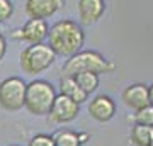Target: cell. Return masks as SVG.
<instances>
[{
  "instance_id": "obj_15",
  "label": "cell",
  "mask_w": 153,
  "mask_h": 146,
  "mask_svg": "<svg viewBox=\"0 0 153 146\" xmlns=\"http://www.w3.org/2000/svg\"><path fill=\"white\" fill-rule=\"evenodd\" d=\"M53 141H55V146H82L78 133L70 129H58L53 134Z\"/></svg>"
},
{
  "instance_id": "obj_23",
  "label": "cell",
  "mask_w": 153,
  "mask_h": 146,
  "mask_svg": "<svg viewBox=\"0 0 153 146\" xmlns=\"http://www.w3.org/2000/svg\"><path fill=\"white\" fill-rule=\"evenodd\" d=\"M150 146H153V143H152V145H150Z\"/></svg>"
},
{
  "instance_id": "obj_13",
  "label": "cell",
  "mask_w": 153,
  "mask_h": 146,
  "mask_svg": "<svg viewBox=\"0 0 153 146\" xmlns=\"http://www.w3.org/2000/svg\"><path fill=\"white\" fill-rule=\"evenodd\" d=\"M129 139L134 146H150L153 143V126L133 124Z\"/></svg>"
},
{
  "instance_id": "obj_16",
  "label": "cell",
  "mask_w": 153,
  "mask_h": 146,
  "mask_svg": "<svg viewBox=\"0 0 153 146\" xmlns=\"http://www.w3.org/2000/svg\"><path fill=\"white\" fill-rule=\"evenodd\" d=\"M133 121L134 124H145V126H153V105H146V107L134 110L133 114Z\"/></svg>"
},
{
  "instance_id": "obj_24",
  "label": "cell",
  "mask_w": 153,
  "mask_h": 146,
  "mask_svg": "<svg viewBox=\"0 0 153 146\" xmlns=\"http://www.w3.org/2000/svg\"><path fill=\"white\" fill-rule=\"evenodd\" d=\"M12 146H17V145H12Z\"/></svg>"
},
{
  "instance_id": "obj_4",
  "label": "cell",
  "mask_w": 153,
  "mask_h": 146,
  "mask_svg": "<svg viewBox=\"0 0 153 146\" xmlns=\"http://www.w3.org/2000/svg\"><path fill=\"white\" fill-rule=\"evenodd\" d=\"M56 95L58 93H56L53 83H49L48 80H33L27 83L24 107L33 116H48Z\"/></svg>"
},
{
  "instance_id": "obj_7",
  "label": "cell",
  "mask_w": 153,
  "mask_h": 146,
  "mask_svg": "<svg viewBox=\"0 0 153 146\" xmlns=\"http://www.w3.org/2000/svg\"><path fill=\"white\" fill-rule=\"evenodd\" d=\"M80 114V105L63 93H58L48 112V121L53 124H68Z\"/></svg>"
},
{
  "instance_id": "obj_17",
  "label": "cell",
  "mask_w": 153,
  "mask_h": 146,
  "mask_svg": "<svg viewBox=\"0 0 153 146\" xmlns=\"http://www.w3.org/2000/svg\"><path fill=\"white\" fill-rule=\"evenodd\" d=\"M14 14V4L12 0H0V22L4 24L5 21H9Z\"/></svg>"
},
{
  "instance_id": "obj_3",
  "label": "cell",
  "mask_w": 153,
  "mask_h": 146,
  "mask_svg": "<svg viewBox=\"0 0 153 146\" xmlns=\"http://www.w3.org/2000/svg\"><path fill=\"white\" fill-rule=\"evenodd\" d=\"M58 54L46 43L27 44L21 51V68L27 75H39L56 61Z\"/></svg>"
},
{
  "instance_id": "obj_1",
  "label": "cell",
  "mask_w": 153,
  "mask_h": 146,
  "mask_svg": "<svg viewBox=\"0 0 153 146\" xmlns=\"http://www.w3.org/2000/svg\"><path fill=\"white\" fill-rule=\"evenodd\" d=\"M85 43V33L78 22L71 19H61L49 27L48 44L58 56L70 58L82 51Z\"/></svg>"
},
{
  "instance_id": "obj_5",
  "label": "cell",
  "mask_w": 153,
  "mask_h": 146,
  "mask_svg": "<svg viewBox=\"0 0 153 146\" xmlns=\"http://www.w3.org/2000/svg\"><path fill=\"white\" fill-rule=\"evenodd\" d=\"M27 83L19 76H9L0 82V107L9 112H17L26 105Z\"/></svg>"
},
{
  "instance_id": "obj_19",
  "label": "cell",
  "mask_w": 153,
  "mask_h": 146,
  "mask_svg": "<svg viewBox=\"0 0 153 146\" xmlns=\"http://www.w3.org/2000/svg\"><path fill=\"white\" fill-rule=\"evenodd\" d=\"M5 53H7V39H5V36H4V34L0 33V61L4 60Z\"/></svg>"
},
{
  "instance_id": "obj_20",
  "label": "cell",
  "mask_w": 153,
  "mask_h": 146,
  "mask_svg": "<svg viewBox=\"0 0 153 146\" xmlns=\"http://www.w3.org/2000/svg\"><path fill=\"white\" fill-rule=\"evenodd\" d=\"M78 138H80V143L85 145V143H88V139H90V134H88V133H78Z\"/></svg>"
},
{
  "instance_id": "obj_10",
  "label": "cell",
  "mask_w": 153,
  "mask_h": 146,
  "mask_svg": "<svg viewBox=\"0 0 153 146\" xmlns=\"http://www.w3.org/2000/svg\"><path fill=\"white\" fill-rule=\"evenodd\" d=\"M121 100L124 102L126 107L133 109V110H140V109L150 105V92H148V85L145 83H131L128 85L121 93Z\"/></svg>"
},
{
  "instance_id": "obj_2",
  "label": "cell",
  "mask_w": 153,
  "mask_h": 146,
  "mask_svg": "<svg viewBox=\"0 0 153 146\" xmlns=\"http://www.w3.org/2000/svg\"><path fill=\"white\" fill-rule=\"evenodd\" d=\"M116 70V63L107 60L104 54L92 51V49H83L76 54L70 56L61 66L60 76H75L82 71H92V73H112Z\"/></svg>"
},
{
  "instance_id": "obj_6",
  "label": "cell",
  "mask_w": 153,
  "mask_h": 146,
  "mask_svg": "<svg viewBox=\"0 0 153 146\" xmlns=\"http://www.w3.org/2000/svg\"><path fill=\"white\" fill-rule=\"evenodd\" d=\"M48 33L49 26L44 19H29L22 27L12 31L10 38L26 44H39L44 43V39H48Z\"/></svg>"
},
{
  "instance_id": "obj_9",
  "label": "cell",
  "mask_w": 153,
  "mask_h": 146,
  "mask_svg": "<svg viewBox=\"0 0 153 146\" xmlns=\"http://www.w3.org/2000/svg\"><path fill=\"white\" fill-rule=\"evenodd\" d=\"M65 7V0H26L29 19H49Z\"/></svg>"
},
{
  "instance_id": "obj_22",
  "label": "cell",
  "mask_w": 153,
  "mask_h": 146,
  "mask_svg": "<svg viewBox=\"0 0 153 146\" xmlns=\"http://www.w3.org/2000/svg\"><path fill=\"white\" fill-rule=\"evenodd\" d=\"M2 29H4V26H2V22H0V33H2Z\"/></svg>"
},
{
  "instance_id": "obj_18",
  "label": "cell",
  "mask_w": 153,
  "mask_h": 146,
  "mask_svg": "<svg viewBox=\"0 0 153 146\" xmlns=\"http://www.w3.org/2000/svg\"><path fill=\"white\" fill-rule=\"evenodd\" d=\"M27 146H55V141L49 134H36L29 139Z\"/></svg>"
},
{
  "instance_id": "obj_12",
  "label": "cell",
  "mask_w": 153,
  "mask_h": 146,
  "mask_svg": "<svg viewBox=\"0 0 153 146\" xmlns=\"http://www.w3.org/2000/svg\"><path fill=\"white\" fill-rule=\"evenodd\" d=\"M60 93L66 95L78 105H82L83 102L88 100V95L80 88V85L76 83V80L73 76H60Z\"/></svg>"
},
{
  "instance_id": "obj_14",
  "label": "cell",
  "mask_w": 153,
  "mask_h": 146,
  "mask_svg": "<svg viewBox=\"0 0 153 146\" xmlns=\"http://www.w3.org/2000/svg\"><path fill=\"white\" fill-rule=\"evenodd\" d=\"M73 78L76 80V83L80 85V88H82L87 95H90V93H94L97 90L99 82H100L99 80V75L97 73H92V71H82V73L75 75Z\"/></svg>"
},
{
  "instance_id": "obj_11",
  "label": "cell",
  "mask_w": 153,
  "mask_h": 146,
  "mask_svg": "<svg viewBox=\"0 0 153 146\" xmlns=\"http://www.w3.org/2000/svg\"><path fill=\"white\" fill-rule=\"evenodd\" d=\"M78 17L82 24H95L105 14V0H78Z\"/></svg>"
},
{
  "instance_id": "obj_21",
  "label": "cell",
  "mask_w": 153,
  "mask_h": 146,
  "mask_svg": "<svg viewBox=\"0 0 153 146\" xmlns=\"http://www.w3.org/2000/svg\"><path fill=\"white\" fill-rule=\"evenodd\" d=\"M148 92H150V104L153 105V83L152 85H148Z\"/></svg>"
},
{
  "instance_id": "obj_8",
  "label": "cell",
  "mask_w": 153,
  "mask_h": 146,
  "mask_svg": "<svg viewBox=\"0 0 153 146\" xmlns=\"http://www.w3.org/2000/svg\"><path fill=\"white\" fill-rule=\"evenodd\" d=\"M88 114L97 122H107L116 116V102L111 95L99 93L88 102Z\"/></svg>"
}]
</instances>
